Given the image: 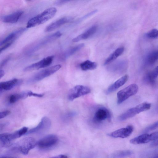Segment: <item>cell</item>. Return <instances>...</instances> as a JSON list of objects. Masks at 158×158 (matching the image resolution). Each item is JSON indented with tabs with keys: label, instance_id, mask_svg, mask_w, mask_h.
<instances>
[{
	"label": "cell",
	"instance_id": "obj_1",
	"mask_svg": "<svg viewBox=\"0 0 158 158\" xmlns=\"http://www.w3.org/2000/svg\"><path fill=\"white\" fill-rule=\"evenodd\" d=\"M57 11L54 7L48 8L40 14L30 19L27 24L26 27L30 28L43 24L53 18Z\"/></svg>",
	"mask_w": 158,
	"mask_h": 158
},
{
	"label": "cell",
	"instance_id": "obj_2",
	"mask_svg": "<svg viewBox=\"0 0 158 158\" xmlns=\"http://www.w3.org/2000/svg\"><path fill=\"white\" fill-rule=\"evenodd\" d=\"M36 145L37 142L34 138L27 137L15 143L12 148V149L15 152L26 155Z\"/></svg>",
	"mask_w": 158,
	"mask_h": 158
},
{
	"label": "cell",
	"instance_id": "obj_3",
	"mask_svg": "<svg viewBox=\"0 0 158 158\" xmlns=\"http://www.w3.org/2000/svg\"><path fill=\"white\" fill-rule=\"evenodd\" d=\"M62 35L61 32L58 31L45 37L27 47L26 52L28 54L34 52L46 44L59 38Z\"/></svg>",
	"mask_w": 158,
	"mask_h": 158
},
{
	"label": "cell",
	"instance_id": "obj_4",
	"mask_svg": "<svg viewBox=\"0 0 158 158\" xmlns=\"http://www.w3.org/2000/svg\"><path fill=\"white\" fill-rule=\"evenodd\" d=\"M151 104L147 102L140 103L136 106L131 108L121 114L118 117L120 121H124L132 117L139 113L150 109Z\"/></svg>",
	"mask_w": 158,
	"mask_h": 158
},
{
	"label": "cell",
	"instance_id": "obj_5",
	"mask_svg": "<svg viewBox=\"0 0 158 158\" xmlns=\"http://www.w3.org/2000/svg\"><path fill=\"white\" fill-rule=\"evenodd\" d=\"M138 90L137 85L133 84L119 91L117 94L118 104H120L130 97L135 95Z\"/></svg>",
	"mask_w": 158,
	"mask_h": 158
},
{
	"label": "cell",
	"instance_id": "obj_6",
	"mask_svg": "<svg viewBox=\"0 0 158 158\" xmlns=\"http://www.w3.org/2000/svg\"><path fill=\"white\" fill-rule=\"evenodd\" d=\"M61 67V65L57 64L40 71L32 77L28 81L34 82L40 81L56 72Z\"/></svg>",
	"mask_w": 158,
	"mask_h": 158
},
{
	"label": "cell",
	"instance_id": "obj_7",
	"mask_svg": "<svg viewBox=\"0 0 158 158\" xmlns=\"http://www.w3.org/2000/svg\"><path fill=\"white\" fill-rule=\"evenodd\" d=\"M91 92L90 89L88 86L82 85H77L72 88L69 92L68 98L70 101L86 95Z\"/></svg>",
	"mask_w": 158,
	"mask_h": 158
},
{
	"label": "cell",
	"instance_id": "obj_8",
	"mask_svg": "<svg viewBox=\"0 0 158 158\" xmlns=\"http://www.w3.org/2000/svg\"><path fill=\"white\" fill-rule=\"evenodd\" d=\"M58 138L56 135L51 134L46 135L37 142V145L40 148L47 149L53 148L56 145Z\"/></svg>",
	"mask_w": 158,
	"mask_h": 158
},
{
	"label": "cell",
	"instance_id": "obj_9",
	"mask_svg": "<svg viewBox=\"0 0 158 158\" xmlns=\"http://www.w3.org/2000/svg\"><path fill=\"white\" fill-rule=\"evenodd\" d=\"M158 139V131L151 134L145 133L131 139L130 143L134 144H139L154 141Z\"/></svg>",
	"mask_w": 158,
	"mask_h": 158
},
{
	"label": "cell",
	"instance_id": "obj_10",
	"mask_svg": "<svg viewBox=\"0 0 158 158\" xmlns=\"http://www.w3.org/2000/svg\"><path fill=\"white\" fill-rule=\"evenodd\" d=\"M54 58V56H49L44 58L38 62L27 66L23 70L24 71H28L45 68L52 64Z\"/></svg>",
	"mask_w": 158,
	"mask_h": 158
},
{
	"label": "cell",
	"instance_id": "obj_11",
	"mask_svg": "<svg viewBox=\"0 0 158 158\" xmlns=\"http://www.w3.org/2000/svg\"><path fill=\"white\" fill-rule=\"evenodd\" d=\"M51 123L50 119L47 117H43L38 125L28 131L27 134L41 133L48 130L50 127Z\"/></svg>",
	"mask_w": 158,
	"mask_h": 158
},
{
	"label": "cell",
	"instance_id": "obj_12",
	"mask_svg": "<svg viewBox=\"0 0 158 158\" xmlns=\"http://www.w3.org/2000/svg\"><path fill=\"white\" fill-rule=\"evenodd\" d=\"M111 116L109 111L105 107H101L97 109L94 114L93 118L95 123H100L107 119L108 121L111 120Z\"/></svg>",
	"mask_w": 158,
	"mask_h": 158
},
{
	"label": "cell",
	"instance_id": "obj_13",
	"mask_svg": "<svg viewBox=\"0 0 158 158\" xmlns=\"http://www.w3.org/2000/svg\"><path fill=\"white\" fill-rule=\"evenodd\" d=\"M134 127L129 125L126 127L120 128L108 134V136L115 138H124L129 136L133 131Z\"/></svg>",
	"mask_w": 158,
	"mask_h": 158
},
{
	"label": "cell",
	"instance_id": "obj_14",
	"mask_svg": "<svg viewBox=\"0 0 158 158\" xmlns=\"http://www.w3.org/2000/svg\"><path fill=\"white\" fill-rule=\"evenodd\" d=\"M22 135L19 130L12 133H5L1 134L0 140L3 146H6L14 139L19 138Z\"/></svg>",
	"mask_w": 158,
	"mask_h": 158
},
{
	"label": "cell",
	"instance_id": "obj_15",
	"mask_svg": "<svg viewBox=\"0 0 158 158\" xmlns=\"http://www.w3.org/2000/svg\"><path fill=\"white\" fill-rule=\"evenodd\" d=\"M26 30V28L23 27L10 33L1 41L0 47L7 43H10L12 44Z\"/></svg>",
	"mask_w": 158,
	"mask_h": 158
},
{
	"label": "cell",
	"instance_id": "obj_16",
	"mask_svg": "<svg viewBox=\"0 0 158 158\" xmlns=\"http://www.w3.org/2000/svg\"><path fill=\"white\" fill-rule=\"evenodd\" d=\"M72 19L71 17H63L52 23L47 26L45 32H49L54 31L62 25L69 22Z\"/></svg>",
	"mask_w": 158,
	"mask_h": 158
},
{
	"label": "cell",
	"instance_id": "obj_17",
	"mask_svg": "<svg viewBox=\"0 0 158 158\" xmlns=\"http://www.w3.org/2000/svg\"><path fill=\"white\" fill-rule=\"evenodd\" d=\"M128 78V76L127 74L120 78L108 87L106 91V94H109L116 90L124 85Z\"/></svg>",
	"mask_w": 158,
	"mask_h": 158
},
{
	"label": "cell",
	"instance_id": "obj_18",
	"mask_svg": "<svg viewBox=\"0 0 158 158\" xmlns=\"http://www.w3.org/2000/svg\"><path fill=\"white\" fill-rule=\"evenodd\" d=\"M23 13L22 11H18L11 14L1 17L2 21L5 23H15L19 20Z\"/></svg>",
	"mask_w": 158,
	"mask_h": 158
},
{
	"label": "cell",
	"instance_id": "obj_19",
	"mask_svg": "<svg viewBox=\"0 0 158 158\" xmlns=\"http://www.w3.org/2000/svg\"><path fill=\"white\" fill-rule=\"evenodd\" d=\"M97 27V26L96 25L92 26L83 33L73 38L72 40L73 42H77L82 40L87 39L96 32Z\"/></svg>",
	"mask_w": 158,
	"mask_h": 158
},
{
	"label": "cell",
	"instance_id": "obj_20",
	"mask_svg": "<svg viewBox=\"0 0 158 158\" xmlns=\"http://www.w3.org/2000/svg\"><path fill=\"white\" fill-rule=\"evenodd\" d=\"M20 81L16 78L3 81L0 83V93L4 90H10L20 83Z\"/></svg>",
	"mask_w": 158,
	"mask_h": 158
},
{
	"label": "cell",
	"instance_id": "obj_21",
	"mask_svg": "<svg viewBox=\"0 0 158 158\" xmlns=\"http://www.w3.org/2000/svg\"><path fill=\"white\" fill-rule=\"evenodd\" d=\"M84 46V43L80 44L78 45L72 47L69 49L65 52L61 56V60H64L68 57L73 55L78 51Z\"/></svg>",
	"mask_w": 158,
	"mask_h": 158
},
{
	"label": "cell",
	"instance_id": "obj_22",
	"mask_svg": "<svg viewBox=\"0 0 158 158\" xmlns=\"http://www.w3.org/2000/svg\"><path fill=\"white\" fill-rule=\"evenodd\" d=\"M124 49L123 47H119L116 49L106 59L104 62V65L108 64L114 60L123 53Z\"/></svg>",
	"mask_w": 158,
	"mask_h": 158
},
{
	"label": "cell",
	"instance_id": "obj_23",
	"mask_svg": "<svg viewBox=\"0 0 158 158\" xmlns=\"http://www.w3.org/2000/svg\"><path fill=\"white\" fill-rule=\"evenodd\" d=\"M81 69L83 71L92 70L95 69L97 66V63L89 60H87L80 64Z\"/></svg>",
	"mask_w": 158,
	"mask_h": 158
},
{
	"label": "cell",
	"instance_id": "obj_24",
	"mask_svg": "<svg viewBox=\"0 0 158 158\" xmlns=\"http://www.w3.org/2000/svg\"><path fill=\"white\" fill-rule=\"evenodd\" d=\"M133 153L130 150H123L115 152L112 153L110 158H125L131 155Z\"/></svg>",
	"mask_w": 158,
	"mask_h": 158
},
{
	"label": "cell",
	"instance_id": "obj_25",
	"mask_svg": "<svg viewBox=\"0 0 158 158\" xmlns=\"http://www.w3.org/2000/svg\"><path fill=\"white\" fill-rule=\"evenodd\" d=\"M158 76V65L152 71L149 73L147 76V81L151 84L155 83V79Z\"/></svg>",
	"mask_w": 158,
	"mask_h": 158
},
{
	"label": "cell",
	"instance_id": "obj_26",
	"mask_svg": "<svg viewBox=\"0 0 158 158\" xmlns=\"http://www.w3.org/2000/svg\"><path fill=\"white\" fill-rule=\"evenodd\" d=\"M158 60V50L154 51L148 57L147 61L150 64H154Z\"/></svg>",
	"mask_w": 158,
	"mask_h": 158
},
{
	"label": "cell",
	"instance_id": "obj_27",
	"mask_svg": "<svg viewBox=\"0 0 158 158\" xmlns=\"http://www.w3.org/2000/svg\"><path fill=\"white\" fill-rule=\"evenodd\" d=\"M20 99H23L21 93L12 94L10 96L9 99L10 103L13 104Z\"/></svg>",
	"mask_w": 158,
	"mask_h": 158
},
{
	"label": "cell",
	"instance_id": "obj_28",
	"mask_svg": "<svg viewBox=\"0 0 158 158\" xmlns=\"http://www.w3.org/2000/svg\"><path fill=\"white\" fill-rule=\"evenodd\" d=\"M146 35L150 38H156L158 37V30L155 29H152L147 33Z\"/></svg>",
	"mask_w": 158,
	"mask_h": 158
},
{
	"label": "cell",
	"instance_id": "obj_29",
	"mask_svg": "<svg viewBox=\"0 0 158 158\" xmlns=\"http://www.w3.org/2000/svg\"><path fill=\"white\" fill-rule=\"evenodd\" d=\"M97 11V10H94L90 12L87 13V14L85 15L82 17L80 18L77 21V23H78L79 22H80L83 21V20L93 15L96 13Z\"/></svg>",
	"mask_w": 158,
	"mask_h": 158
},
{
	"label": "cell",
	"instance_id": "obj_30",
	"mask_svg": "<svg viewBox=\"0 0 158 158\" xmlns=\"http://www.w3.org/2000/svg\"><path fill=\"white\" fill-rule=\"evenodd\" d=\"M157 128H158V121L147 127L144 131V132H148L155 130Z\"/></svg>",
	"mask_w": 158,
	"mask_h": 158
},
{
	"label": "cell",
	"instance_id": "obj_31",
	"mask_svg": "<svg viewBox=\"0 0 158 158\" xmlns=\"http://www.w3.org/2000/svg\"><path fill=\"white\" fill-rule=\"evenodd\" d=\"M125 61H119L116 62L113 65L114 70L116 71L119 70L122 66L125 64Z\"/></svg>",
	"mask_w": 158,
	"mask_h": 158
},
{
	"label": "cell",
	"instance_id": "obj_32",
	"mask_svg": "<svg viewBox=\"0 0 158 158\" xmlns=\"http://www.w3.org/2000/svg\"><path fill=\"white\" fill-rule=\"evenodd\" d=\"M11 56L10 55L6 57L1 62L0 64V68L4 67L8 61L10 60L11 58Z\"/></svg>",
	"mask_w": 158,
	"mask_h": 158
},
{
	"label": "cell",
	"instance_id": "obj_33",
	"mask_svg": "<svg viewBox=\"0 0 158 158\" xmlns=\"http://www.w3.org/2000/svg\"><path fill=\"white\" fill-rule=\"evenodd\" d=\"M28 96H33L38 97H42L44 94H38L34 93H33L32 91L28 90Z\"/></svg>",
	"mask_w": 158,
	"mask_h": 158
},
{
	"label": "cell",
	"instance_id": "obj_34",
	"mask_svg": "<svg viewBox=\"0 0 158 158\" xmlns=\"http://www.w3.org/2000/svg\"><path fill=\"white\" fill-rule=\"evenodd\" d=\"M10 113V111L8 110H6L1 112L0 113V118H2L9 114Z\"/></svg>",
	"mask_w": 158,
	"mask_h": 158
},
{
	"label": "cell",
	"instance_id": "obj_35",
	"mask_svg": "<svg viewBox=\"0 0 158 158\" xmlns=\"http://www.w3.org/2000/svg\"><path fill=\"white\" fill-rule=\"evenodd\" d=\"M70 1L69 0H58L56 1L55 2V4L57 5H61L64 4L69 2Z\"/></svg>",
	"mask_w": 158,
	"mask_h": 158
},
{
	"label": "cell",
	"instance_id": "obj_36",
	"mask_svg": "<svg viewBox=\"0 0 158 158\" xmlns=\"http://www.w3.org/2000/svg\"><path fill=\"white\" fill-rule=\"evenodd\" d=\"M49 158H68V156L65 155L61 154L49 157Z\"/></svg>",
	"mask_w": 158,
	"mask_h": 158
},
{
	"label": "cell",
	"instance_id": "obj_37",
	"mask_svg": "<svg viewBox=\"0 0 158 158\" xmlns=\"http://www.w3.org/2000/svg\"><path fill=\"white\" fill-rule=\"evenodd\" d=\"M151 146L152 147H154L158 146V139L153 142L151 144Z\"/></svg>",
	"mask_w": 158,
	"mask_h": 158
},
{
	"label": "cell",
	"instance_id": "obj_38",
	"mask_svg": "<svg viewBox=\"0 0 158 158\" xmlns=\"http://www.w3.org/2000/svg\"><path fill=\"white\" fill-rule=\"evenodd\" d=\"M5 73L4 71L2 69H0V78H1L4 75Z\"/></svg>",
	"mask_w": 158,
	"mask_h": 158
},
{
	"label": "cell",
	"instance_id": "obj_39",
	"mask_svg": "<svg viewBox=\"0 0 158 158\" xmlns=\"http://www.w3.org/2000/svg\"><path fill=\"white\" fill-rule=\"evenodd\" d=\"M0 158H17L16 157L10 156H2Z\"/></svg>",
	"mask_w": 158,
	"mask_h": 158
},
{
	"label": "cell",
	"instance_id": "obj_40",
	"mask_svg": "<svg viewBox=\"0 0 158 158\" xmlns=\"http://www.w3.org/2000/svg\"><path fill=\"white\" fill-rule=\"evenodd\" d=\"M150 158H158V154L153 156Z\"/></svg>",
	"mask_w": 158,
	"mask_h": 158
}]
</instances>
